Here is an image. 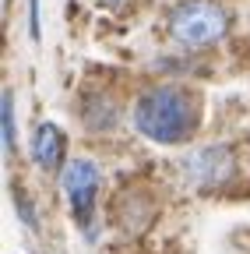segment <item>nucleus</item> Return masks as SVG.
Masks as SVG:
<instances>
[{
  "label": "nucleus",
  "mask_w": 250,
  "mask_h": 254,
  "mask_svg": "<svg viewBox=\"0 0 250 254\" xmlns=\"http://www.w3.org/2000/svg\"><path fill=\"white\" fill-rule=\"evenodd\" d=\"M134 127L162 145H180L198 127V106L183 88H151L134 106Z\"/></svg>",
  "instance_id": "f257e3e1"
},
{
  "label": "nucleus",
  "mask_w": 250,
  "mask_h": 254,
  "mask_svg": "<svg viewBox=\"0 0 250 254\" xmlns=\"http://www.w3.org/2000/svg\"><path fill=\"white\" fill-rule=\"evenodd\" d=\"M229 28V14L215 0H183L169 14V36L187 50H204L218 43Z\"/></svg>",
  "instance_id": "f03ea898"
},
{
  "label": "nucleus",
  "mask_w": 250,
  "mask_h": 254,
  "mask_svg": "<svg viewBox=\"0 0 250 254\" xmlns=\"http://www.w3.org/2000/svg\"><path fill=\"white\" fill-rule=\"evenodd\" d=\"M96 190H99V166L92 159H74L64 166V194L78 222H88L92 208H96Z\"/></svg>",
  "instance_id": "7ed1b4c3"
},
{
  "label": "nucleus",
  "mask_w": 250,
  "mask_h": 254,
  "mask_svg": "<svg viewBox=\"0 0 250 254\" xmlns=\"http://www.w3.org/2000/svg\"><path fill=\"white\" fill-rule=\"evenodd\" d=\"M187 173L198 187H215L233 173V155L229 148H201L187 159Z\"/></svg>",
  "instance_id": "20e7f679"
},
{
  "label": "nucleus",
  "mask_w": 250,
  "mask_h": 254,
  "mask_svg": "<svg viewBox=\"0 0 250 254\" xmlns=\"http://www.w3.org/2000/svg\"><path fill=\"white\" fill-rule=\"evenodd\" d=\"M32 159L43 170H56L60 159H64V134H60L56 124H39L32 134Z\"/></svg>",
  "instance_id": "39448f33"
},
{
  "label": "nucleus",
  "mask_w": 250,
  "mask_h": 254,
  "mask_svg": "<svg viewBox=\"0 0 250 254\" xmlns=\"http://www.w3.org/2000/svg\"><path fill=\"white\" fill-rule=\"evenodd\" d=\"M4 148L14 152V99H11V92H4Z\"/></svg>",
  "instance_id": "423d86ee"
},
{
  "label": "nucleus",
  "mask_w": 250,
  "mask_h": 254,
  "mask_svg": "<svg viewBox=\"0 0 250 254\" xmlns=\"http://www.w3.org/2000/svg\"><path fill=\"white\" fill-rule=\"evenodd\" d=\"M99 4H120V0H99Z\"/></svg>",
  "instance_id": "0eeeda50"
}]
</instances>
